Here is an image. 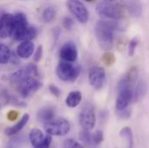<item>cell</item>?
I'll list each match as a JSON object with an SVG mask.
<instances>
[{"instance_id":"32","label":"cell","mask_w":149,"mask_h":148,"mask_svg":"<svg viewBox=\"0 0 149 148\" xmlns=\"http://www.w3.org/2000/svg\"><path fill=\"white\" fill-rule=\"evenodd\" d=\"M49 92L56 97H59L61 95V90L59 88H57L56 86L55 85H49Z\"/></svg>"},{"instance_id":"1","label":"cell","mask_w":149,"mask_h":148,"mask_svg":"<svg viewBox=\"0 0 149 148\" xmlns=\"http://www.w3.org/2000/svg\"><path fill=\"white\" fill-rule=\"evenodd\" d=\"M119 29V24L113 21L100 20L95 25V36L100 47L110 50L113 45V32Z\"/></svg>"},{"instance_id":"9","label":"cell","mask_w":149,"mask_h":148,"mask_svg":"<svg viewBox=\"0 0 149 148\" xmlns=\"http://www.w3.org/2000/svg\"><path fill=\"white\" fill-rule=\"evenodd\" d=\"M79 121L81 126L85 130H92L95 125V113L94 107L91 104H86L81 109Z\"/></svg>"},{"instance_id":"17","label":"cell","mask_w":149,"mask_h":148,"mask_svg":"<svg viewBox=\"0 0 149 148\" xmlns=\"http://www.w3.org/2000/svg\"><path fill=\"white\" fill-rule=\"evenodd\" d=\"M127 8L133 17H140L142 13V5L139 0H127Z\"/></svg>"},{"instance_id":"6","label":"cell","mask_w":149,"mask_h":148,"mask_svg":"<svg viewBox=\"0 0 149 148\" xmlns=\"http://www.w3.org/2000/svg\"><path fill=\"white\" fill-rule=\"evenodd\" d=\"M80 74V68L72 65L69 62H61L56 68L57 76L64 81H74Z\"/></svg>"},{"instance_id":"20","label":"cell","mask_w":149,"mask_h":148,"mask_svg":"<svg viewBox=\"0 0 149 148\" xmlns=\"http://www.w3.org/2000/svg\"><path fill=\"white\" fill-rule=\"evenodd\" d=\"M137 76H138V70H137V69L135 67H133L128 70V72L127 74L121 78L120 82L132 86L136 81Z\"/></svg>"},{"instance_id":"33","label":"cell","mask_w":149,"mask_h":148,"mask_svg":"<svg viewBox=\"0 0 149 148\" xmlns=\"http://www.w3.org/2000/svg\"><path fill=\"white\" fill-rule=\"evenodd\" d=\"M42 56V47L38 46L37 50L35 51V54H34V61L36 63H38L41 60Z\"/></svg>"},{"instance_id":"37","label":"cell","mask_w":149,"mask_h":148,"mask_svg":"<svg viewBox=\"0 0 149 148\" xmlns=\"http://www.w3.org/2000/svg\"><path fill=\"white\" fill-rule=\"evenodd\" d=\"M86 1H87V2H93L94 0H86Z\"/></svg>"},{"instance_id":"24","label":"cell","mask_w":149,"mask_h":148,"mask_svg":"<svg viewBox=\"0 0 149 148\" xmlns=\"http://www.w3.org/2000/svg\"><path fill=\"white\" fill-rule=\"evenodd\" d=\"M56 15V10L54 7H47L42 13V19L45 23H51Z\"/></svg>"},{"instance_id":"3","label":"cell","mask_w":149,"mask_h":148,"mask_svg":"<svg viewBox=\"0 0 149 148\" xmlns=\"http://www.w3.org/2000/svg\"><path fill=\"white\" fill-rule=\"evenodd\" d=\"M96 12L99 16L110 19H121L124 17L122 7L113 2H102L97 4Z\"/></svg>"},{"instance_id":"31","label":"cell","mask_w":149,"mask_h":148,"mask_svg":"<svg viewBox=\"0 0 149 148\" xmlns=\"http://www.w3.org/2000/svg\"><path fill=\"white\" fill-rule=\"evenodd\" d=\"M118 113V116L120 118V119H123V120H127V119H128L129 117H130V115H131V112L129 109H127V108H126V109H124V110H120V111H117Z\"/></svg>"},{"instance_id":"13","label":"cell","mask_w":149,"mask_h":148,"mask_svg":"<svg viewBox=\"0 0 149 148\" xmlns=\"http://www.w3.org/2000/svg\"><path fill=\"white\" fill-rule=\"evenodd\" d=\"M13 15L6 13L0 17V37L7 38L11 37L13 27Z\"/></svg>"},{"instance_id":"4","label":"cell","mask_w":149,"mask_h":148,"mask_svg":"<svg viewBox=\"0 0 149 148\" xmlns=\"http://www.w3.org/2000/svg\"><path fill=\"white\" fill-rule=\"evenodd\" d=\"M133 97H134V92L132 89V86L119 82L118 95L115 104L117 111H120L127 108Z\"/></svg>"},{"instance_id":"21","label":"cell","mask_w":149,"mask_h":148,"mask_svg":"<svg viewBox=\"0 0 149 148\" xmlns=\"http://www.w3.org/2000/svg\"><path fill=\"white\" fill-rule=\"evenodd\" d=\"M148 91V85L144 81H139V83L137 84V87L135 88V92L134 93V98L135 101H139L141 99H142L146 93Z\"/></svg>"},{"instance_id":"22","label":"cell","mask_w":149,"mask_h":148,"mask_svg":"<svg viewBox=\"0 0 149 148\" xmlns=\"http://www.w3.org/2000/svg\"><path fill=\"white\" fill-rule=\"evenodd\" d=\"M11 52L8 46L0 43V64H6L10 61Z\"/></svg>"},{"instance_id":"34","label":"cell","mask_w":149,"mask_h":148,"mask_svg":"<svg viewBox=\"0 0 149 148\" xmlns=\"http://www.w3.org/2000/svg\"><path fill=\"white\" fill-rule=\"evenodd\" d=\"M18 116H19L18 112L15 111V110H10V111L8 113V114H7V119L10 121H13V120H17Z\"/></svg>"},{"instance_id":"28","label":"cell","mask_w":149,"mask_h":148,"mask_svg":"<svg viewBox=\"0 0 149 148\" xmlns=\"http://www.w3.org/2000/svg\"><path fill=\"white\" fill-rule=\"evenodd\" d=\"M137 45H138V39H137V37H134L130 41V42L128 44V53L127 54L129 56H133L134 55L135 49H136Z\"/></svg>"},{"instance_id":"7","label":"cell","mask_w":149,"mask_h":148,"mask_svg":"<svg viewBox=\"0 0 149 148\" xmlns=\"http://www.w3.org/2000/svg\"><path fill=\"white\" fill-rule=\"evenodd\" d=\"M37 74H38V70L37 66L33 63H29L28 65L23 67L22 69L10 74V81L11 83L15 85H18L19 83L30 78L36 77L37 76Z\"/></svg>"},{"instance_id":"36","label":"cell","mask_w":149,"mask_h":148,"mask_svg":"<svg viewBox=\"0 0 149 148\" xmlns=\"http://www.w3.org/2000/svg\"><path fill=\"white\" fill-rule=\"evenodd\" d=\"M106 1H109V2H115L116 0H106Z\"/></svg>"},{"instance_id":"12","label":"cell","mask_w":149,"mask_h":148,"mask_svg":"<svg viewBox=\"0 0 149 148\" xmlns=\"http://www.w3.org/2000/svg\"><path fill=\"white\" fill-rule=\"evenodd\" d=\"M78 56V51L75 43L73 42H68L63 45L60 49V57L66 62H75Z\"/></svg>"},{"instance_id":"23","label":"cell","mask_w":149,"mask_h":148,"mask_svg":"<svg viewBox=\"0 0 149 148\" xmlns=\"http://www.w3.org/2000/svg\"><path fill=\"white\" fill-rule=\"evenodd\" d=\"M120 136L127 141L128 147H133V146H134V136H133L132 129L130 127L126 126V127L122 128L120 132Z\"/></svg>"},{"instance_id":"35","label":"cell","mask_w":149,"mask_h":148,"mask_svg":"<svg viewBox=\"0 0 149 148\" xmlns=\"http://www.w3.org/2000/svg\"><path fill=\"white\" fill-rule=\"evenodd\" d=\"M51 140H52V138H51V135L50 134H48L47 136L44 137L43 140H42V143L41 145V148H46L49 147L50 143H51Z\"/></svg>"},{"instance_id":"25","label":"cell","mask_w":149,"mask_h":148,"mask_svg":"<svg viewBox=\"0 0 149 148\" xmlns=\"http://www.w3.org/2000/svg\"><path fill=\"white\" fill-rule=\"evenodd\" d=\"M91 137L92 135L90 134L89 131L88 130H85L83 129L82 131H81L80 134H79V138H80V140L87 145V146H92V140H91Z\"/></svg>"},{"instance_id":"8","label":"cell","mask_w":149,"mask_h":148,"mask_svg":"<svg viewBox=\"0 0 149 148\" xmlns=\"http://www.w3.org/2000/svg\"><path fill=\"white\" fill-rule=\"evenodd\" d=\"M67 6L78 22L81 24H86L88 22L89 18L88 11L80 0H68Z\"/></svg>"},{"instance_id":"5","label":"cell","mask_w":149,"mask_h":148,"mask_svg":"<svg viewBox=\"0 0 149 148\" xmlns=\"http://www.w3.org/2000/svg\"><path fill=\"white\" fill-rule=\"evenodd\" d=\"M44 129L48 134L54 136H64L70 130V124L64 119L45 122Z\"/></svg>"},{"instance_id":"2","label":"cell","mask_w":149,"mask_h":148,"mask_svg":"<svg viewBox=\"0 0 149 148\" xmlns=\"http://www.w3.org/2000/svg\"><path fill=\"white\" fill-rule=\"evenodd\" d=\"M13 27L11 37L17 41L31 40L37 37V30L34 27L29 26L26 16L22 13L13 15Z\"/></svg>"},{"instance_id":"30","label":"cell","mask_w":149,"mask_h":148,"mask_svg":"<svg viewBox=\"0 0 149 148\" xmlns=\"http://www.w3.org/2000/svg\"><path fill=\"white\" fill-rule=\"evenodd\" d=\"M63 26H64V28L65 29H67V30H71L72 29V27H73V25H74V21H73V19L71 18V17H66L64 19H63Z\"/></svg>"},{"instance_id":"26","label":"cell","mask_w":149,"mask_h":148,"mask_svg":"<svg viewBox=\"0 0 149 148\" xmlns=\"http://www.w3.org/2000/svg\"><path fill=\"white\" fill-rule=\"evenodd\" d=\"M91 140H92V146L100 145L103 141V133H102V131L98 130L95 133H94V134H92Z\"/></svg>"},{"instance_id":"15","label":"cell","mask_w":149,"mask_h":148,"mask_svg":"<svg viewBox=\"0 0 149 148\" xmlns=\"http://www.w3.org/2000/svg\"><path fill=\"white\" fill-rule=\"evenodd\" d=\"M29 120H30V115H29L28 113H25V114L19 120V121H18L17 124H15V125L12 126L7 127V128L4 130L5 134L8 135V136H12V135H14V134H17V133H19V132L26 126V124L28 123Z\"/></svg>"},{"instance_id":"27","label":"cell","mask_w":149,"mask_h":148,"mask_svg":"<svg viewBox=\"0 0 149 148\" xmlns=\"http://www.w3.org/2000/svg\"><path fill=\"white\" fill-rule=\"evenodd\" d=\"M102 60L107 66H111L112 64L115 63V56L112 52H106L103 54Z\"/></svg>"},{"instance_id":"29","label":"cell","mask_w":149,"mask_h":148,"mask_svg":"<svg viewBox=\"0 0 149 148\" xmlns=\"http://www.w3.org/2000/svg\"><path fill=\"white\" fill-rule=\"evenodd\" d=\"M63 147H70V148H74V147H82L81 144H79L78 142L74 141L73 140L70 139V140H66L63 143Z\"/></svg>"},{"instance_id":"10","label":"cell","mask_w":149,"mask_h":148,"mask_svg":"<svg viewBox=\"0 0 149 148\" xmlns=\"http://www.w3.org/2000/svg\"><path fill=\"white\" fill-rule=\"evenodd\" d=\"M17 91L21 94V96L24 98H27L36 93L39 88H41L42 82L37 78V76H36L19 83L18 85H17Z\"/></svg>"},{"instance_id":"16","label":"cell","mask_w":149,"mask_h":148,"mask_svg":"<svg viewBox=\"0 0 149 148\" xmlns=\"http://www.w3.org/2000/svg\"><path fill=\"white\" fill-rule=\"evenodd\" d=\"M55 108L52 107H44L37 113V119L42 122H48L53 120L55 118Z\"/></svg>"},{"instance_id":"19","label":"cell","mask_w":149,"mask_h":148,"mask_svg":"<svg viewBox=\"0 0 149 148\" xmlns=\"http://www.w3.org/2000/svg\"><path fill=\"white\" fill-rule=\"evenodd\" d=\"M81 101V94L79 91H72L66 98V105L69 108L77 107Z\"/></svg>"},{"instance_id":"38","label":"cell","mask_w":149,"mask_h":148,"mask_svg":"<svg viewBox=\"0 0 149 148\" xmlns=\"http://www.w3.org/2000/svg\"><path fill=\"white\" fill-rule=\"evenodd\" d=\"M0 108H1V105H0Z\"/></svg>"},{"instance_id":"11","label":"cell","mask_w":149,"mask_h":148,"mask_svg":"<svg viewBox=\"0 0 149 148\" xmlns=\"http://www.w3.org/2000/svg\"><path fill=\"white\" fill-rule=\"evenodd\" d=\"M88 80L91 86L99 90L103 88L106 82V72L101 67H93L89 70Z\"/></svg>"},{"instance_id":"14","label":"cell","mask_w":149,"mask_h":148,"mask_svg":"<svg viewBox=\"0 0 149 148\" xmlns=\"http://www.w3.org/2000/svg\"><path fill=\"white\" fill-rule=\"evenodd\" d=\"M35 51V45L31 40L23 41L17 48V55L18 57L27 59L31 57Z\"/></svg>"},{"instance_id":"18","label":"cell","mask_w":149,"mask_h":148,"mask_svg":"<svg viewBox=\"0 0 149 148\" xmlns=\"http://www.w3.org/2000/svg\"><path fill=\"white\" fill-rule=\"evenodd\" d=\"M31 145L34 147H41V145L42 143V140L44 139L43 133H42V131H40L39 129H32L29 135Z\"/></svg>"}]
</instances>
